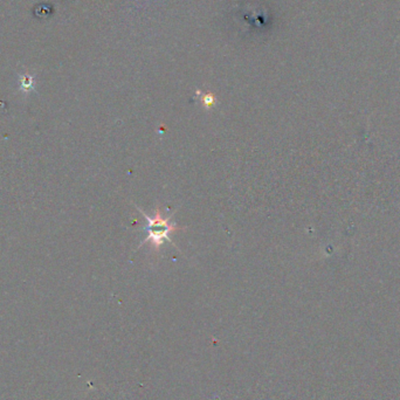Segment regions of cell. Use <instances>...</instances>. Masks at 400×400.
<instances>
[{
    "instance_id": "obj_1",
    "label": "cell",
    "mask_w": 400,
    "mask_h": 400,
    "mask_svg": "<svg viewBox=\"0 0 400 400\" xmlns=\"http://www.w3.org/2000/svg\"><path fill=\"white\" fill-rule=\"evenodd\" d=\"M137 207V206H136ZM140 213L144 217V219H146V221L149 223V234L148 237L144 239L138 248H140L144 243H150L151 246V251L155 253H160V247L163 245L165 241H169V242L173 243V241L171 238H170V234L176 233L178 231H183L184 228L178 227L175 223L171 222V218L172 216L169 217H164L163 212H161L160 206H157L155 210V214L152 217L148 216L146 213H144V211L142 208L137 207Z\"/></svg>"
},
{
    "instance_id": "obj_2",
    "label": "cell",
    "mask_w": 400,
    "mask_h": 400,
    "mask_svg": "<svg viewBox=\"0 0 400 400\" xmlns=\"http://www.w3.org/2000/svg\"><path fill=\"white\" fill-rule=\"evenodd\" d=\"M201 101H202V103H204V105H205V108H211L212 105L214 104V103H216V99H214V96L212 95V94H206V95H204L201 98Z\"/></svg>"
}]
</instances>
